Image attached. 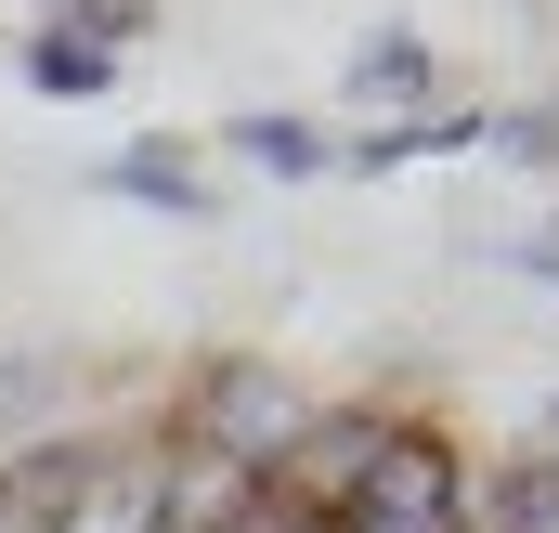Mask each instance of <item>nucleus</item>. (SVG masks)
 I'll return each mask as SVG.
<instances>
[{"mask_svg": "<svg viewBox=\"0 0 559 533\" xmlns=\"http://www.w3.org/2000/svg\"><path fill=\"white\" fill-rule=\"evenodd\" d=\"M299 416H312V391L286 378L274 352H195L156 429H169V442H195V455H222V469H248V482H274L286 442H299Z\"/></svg>", "mask_w": 559, "mask_h": 533, "instance_id": "obj_1", "label": "nucleus"}, {"mask_svg": "<svg viewBox=\"0 0 559 533\" xmlns=\"http://www.w3.org/2000/svg\"><path fill=\"white\" fill-rule=\"evenodd\" d=\"M325 521L338 533H468V442H455L442 416H404L391 455L365 469V495L325 508Z\"/></svg>", "mask_w": 559, "mask_h": 533, "instance_id": "obj_2", "label": "nucleus"}, {"mask_svg": "<svg viewBox=\"0 0 559 533\" xmlns=\"http://www.w3.org/2000/svg\"><path fill=\"white\" fill-rule=\"evenodd\" d=\"M105 442L118 429H13L0 442V533H66L79 508H92V482H105Z\"/></svg>", "mask_w": 559, "mask_h": 533, "instance_id": "obj_3", "label": "nucleus"}, {"mask_svg": "<svg viewBox=\"0 0 559 533\" xmlns=\"http://www.w3.org/2000/svg\"><path fill=\"white\" fill-rule=\"evenodd\" d=\"M391 429H404V403H312V416H299V442H286V495H299V508H352V495H365V469H378V455H391Z\"/></svg>", "mask_w": 559, "mask_h": 533, "instance_id": "obj_4", "label": "nucleus"}, {"mask_svg": "<svg viewBox=\"0 0 559 533\" xmlns=\"http://www.w3.org/2000/svg\"><path fill=\"white\" fill-rule=\"evenodd\" d=\"M338 105H352L365 131H404V118H429V105H442L429 39H417V26H365V39H352V66H338Z\"/></svg>", "mask_w": 559, "mask_h": 533, "instance_id": "obj_5", "label": "nucleus"}, {"mask_svg": "<svg viewBox=\"0 0 559 533\" xmlns=\"http://www.w3.org/2000/svg\"><path fill=\"white\" fill-rule=\"evenodd\" d=\"M468 533H559V455L508 442L495 469H468Z\"/></svg>", "mask_w": 559, "mask_h": 533, "instance_id": "obj_6", "label": "nucleus"}, {"mask_svg": "<svg viewBox=\"0 0 559 533\" xmlns=\"http://www.w3.org/2000/svg\"><path fill=\"white\" fill-rule=\"evenodd\" d=\"M105 196H131V209H156V222H222V182H209L182 143H156V131L105 156Z\"/></svg>", "mask_w": 559, "mask_h": 533, "instance_id": "obj_7", "label": "nucleus"}, {"mask_svg": "<svg viewBox=\"0 0 559 533\" xmlns=\"http://www.w3.org/2000/svg\"><path fill=\"white\" fill-rule=\"evenodd\" d=\"M222 143H235L248 169H274V182H312V169H338V131H325V118H286V105H248Z\"/></svg>", "mask_w": 559, "mask_h": 533, "instance_id": "obj_8", "label": "nucleus"}, {"mask_svg": "<svg viewBox=\"0 0 559 533\" xmlns=\"http://www.w3.org/2000/svg\"><path fill=\"white\" fill-rule=\"evenodd\" d=\"M13 66H26V92H52V105H105V92H118V52H92V39H66V26H26Z\"/></svg>", "mask_w": 559, "mask_h": 533, "instance_id": "obj_9", "label": "nucleus"}, {"mask_svg": "<svg viewBox=\"0 0 559 533\" xmlns=\"http://www.w3.org/2000/svg\"><path fill=\"white\" fill-rule=\"evenodd\" d=\"M481 156H508V169H559V92H534V105H481Z\"/></svg>", "mask_w": 559, "mask_h": 533, "instance_id": "obj_10", "label": "nucleus"}, {"mask_svg": "<svg viewBox=\"0 0 559 533\" xmlns=\"http://www.w3.org/2000/svg\"><path fill=\"white\" fill-rule=\"evenodd\" d=\"M156 13H169V0H52V26H66V39H92V52H131Z\"/></svg>", "mask_w": 559, "mask_h": 533, "instance_id": "obj_11", "label": "nucleus"}, {"mask_svg": "<svg viewBox=\"0 0 559 533\" xmlns=\"http://www.w3.org/2000/svg\"><path fill=\"white\" fill-rule=\"evenodd\" d=\"M508 273H534V286H559V209L534 222V235H508Z\"/></svg>", "mask_w": 559, "mask_h": 533, "instance_id": "obj_12", "label": "nucleus"}, {"mask_svg": "<svg viewBox=\"0 0 559 533\" xmlns=\"http://www.w3.org/2000/svg\"><path fill=\"white\" fill-rule=\"evenodd\" d=\"M534 442H547V455H559V391H547V416H534Z\"/></svg>", "mask_w": 559, "mask_h": 533, "instance_id": "obj_13", "label": "nucleus"}]
</instances>
